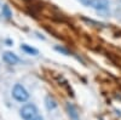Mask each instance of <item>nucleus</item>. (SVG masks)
I'll return each instance as SVG.
<instances>
[{
    "label": "nucleus",
    "instance_id": "obj_1",
    "mask_svg": "<svg viewBox=\"0 0 121 120\" xmlns=\"http://www.w3.org/2000/svg\"><path fill=\"white\" fill-rule=\"evenodd\" d=\"M12 96L13 98L16 99L17 102H21V103H24L28 101L29 98V92L27 91V89L21 85V84H16L12 89Z\"/></svg>",
    "mask_w": 121,
    "mask_h": 120
},
{
    "label": "nucleus",
    "instance_id": "obj_2",
    "mask_svg": "<svg viewBox=\"0 0 121 120\" xmlns=\"http://www.w3.org/2000/svg\"><path fill=\"white\" fill-rule=\"evenodd\" d=\"M19 113L23 120H34L38 116V108L32 103H27L21 108Z\"/></svg>",
    "mask_w": 121,
    "mask_h": 120
},
{
    "label": "nucleus",
    "instance_id": "obj_3",
    "mask_svg": "<svg viewBox=\"0 0 121 120\" xmlns=\"http://www.w3.org/2000/svg\"><path fill=\"white\" fill-rule=\"evenodd\" d=\"M86 6H91L96 10H107L108 7V1L107 0H80Z\"/></svg>",
    "mask_w": 121,
    "mask_h": 120
},
{
    "label": "nucleus",
    "instance_id": "obj_4",
    "mask_svg": "<svg viewBox=\"0 0 121 120\" xmlns=\"http://www.w3.org/2000/svg\"><path fill=\"white\" fill-rule=\"evenodd\" d=\"M3 59L7 63V64H11V66H13V64H17L18 62H19V58L13 53V52H5L4 55H3Z\"/></svg>",
    "mask_w": 121,
    "mask_h": 120
},
{
    "label": "nucleus",
    "instance_id": "obj_5",
    "mask_svg": "<svg viewBox=\"0 0 121 120\" xmlns=\"http://www.w3.org/2000/svg\"><path fill=\"white\" fill-rule=\"evenodd\" d=\"M67 112H68V115L70 116L72 120H79V113L76 111V108L72 103H67Z\"/></svg>",
    "mask_w": 121,
    "mask_h": 120
},
{
    "label": "nucleus",
    "instance_id": "obj_6",
    "mask_svg": "<svg viewBox=\"0 0 121 120\" xmlns=\"http://www.w3.org/2000/svg\"><path fill=\"white\" fill-rule=\"evenodd\" d=\"M45 104H46V108L48 111H53V109L57 108V102L52 96H46L45 97Z\"/></svg>",
    "mask_w": 121,
    "mask_h": 120
},
{
    "label": "nucleus",
    "instance_id": "obj_7",
    "mask_svg": "<svg viewBox=\"0 0 121 120\" xmlns=\"http://www.w3.org/2000/svg\"><path fill=\"white\" fill-rule=\"evenodd\" d=\"M21 49L23 50L24 52H27V53H29V55H33V56H36V55L39 53V51H38L36 49L29 46V45H27V44H23V45L21 46Z\"/></svg>",
    "mask_w": 121,
    "mask_h": 120
},
{
    "label": "nucleus",
    "instance_id": "obj_8",
    "mask_svg": "<svg viewBox=\"0 0 121 120\" xmlns=\"http://www.w3.org/2000/svg\"><path fill=\"white\" fill-rule=\"evenodd\" d=\"M3 16L5 17V18H11V16H12V12H11V10H10V7L7 6V5H4L3 6Z\"/></svg>",
    "mask_w": 121,
    "mask_h": 120
},
{
    "label": "nucleus",
    "instance_id": "obj_9",
    "mask_svg": "<svg viewBox=\"0 0 121 120\" xmlns=\"http://www.w3.org/2000/svg\"><path fill=\"white\" fill-rule=\"evenodd\" d=\"M55 49H56V51L62 52V53H63V55H65V56H69V55H70L68 50H67V49H64V47H62V46H56Z\"/></svg>",
    "mask_w": 121,
    "mask_h": 120
},
{
    "label": "nucleus",
    "instance_id": "obj_10",
    "mask_svg": "<svg viewBox=\"0 0 121 120\" xmlns=\"http://www.w3.org/2000/svg\"><path fill=\"white\" fill-rule=\"evenodd\" d=\"M0 16H3V6L0 5Z\"/></svg>",
    "mask_w": 121,
    "mask_h": 120
},
{
    "label": "nucleus",
    "instance_id": "obj_11",
    "mask_svg": "<svg viewBox=\"0 0 121 120\" xmlns=\"http://www.w3.org/2000/svg\"><path fill=\"white\" fill-rule=\"evenodd\" d=\"M34 120H44V119H43V118H41V116H36V118H35V119H34Z\"/></svg>",
    "mask_w": 121,
    "mask_h": 120
}]
</instances>
